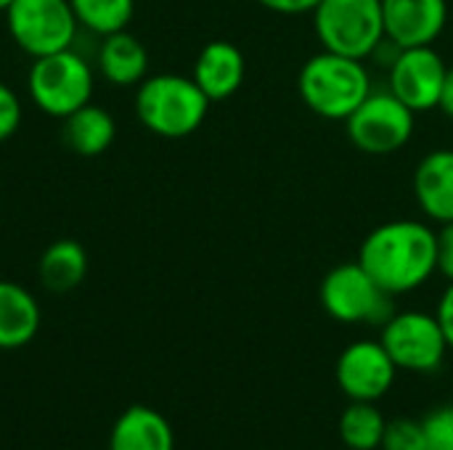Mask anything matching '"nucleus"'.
<instances>
[{
    "mask_svg": "<svg viewBox=\"0 0 453 450\" xmlns=\"http://www.w3.org/2000/svg\"><path fill=\"white\" fill-rule=\"evenodd\" d=\"M358 263L393 297L417 292L438 273L435 228L425 220H390L369 231Z\"/></svg>",
    "mask_w": 453,
    "mask_h": 450,
    "instance_id": "f257e3e1",
    "label": "nucleus"
},
{
    "mask_svg": "<svg viewBox=\"0 0 453 450\" xmlns=\"http://www.w3.org/2000/svg\"><path fill=\"white\" fill-rule=\"evenodd\" d=\"M297 90L313 114L345 122L372 93V74L361 58L321 50L303 64Z\"/></svg>",
    "mask_w": 453,
    "mask_h": 450,
    "instance_id": "f03ea898",
    "label": "nucleus"
},
{
    "mask_svg": "<svg viewBox=\"0 0 453 450\" xmlns=\"http://www.w3.org/2000/svg\"><path fill=\"white\" fill-rule=\"evenodd\" d=\"M210 98L186 74H151L135 85V117L138 122L159 138H188L196 133L207 114Z\"/></svg>",
    "mask_w": 453,
    "mask_h": 450,
    "instance_id": "7ed1b4c3",
    "label": "nucleus"
},
{
    "mask_svg": "<svg viewBox=\"0 0 453 450\" xmlns=\"http://www.w3.org/2000/svg\"><path fill=\"white\" fill-rule=\"evenodd\" d=\"M93 88L96 72L74 48L32 58V66L27 72L29 101L42 114L56 119H64L80 106L90 103Z\"/></svg>",
    "mask_w": 453,
    "mask_h": 450,
    "instance_id": "20e7f679",
    "label": "nucleus"
},
{
    "mask_svg": "<svg viewBox=\"0 0 453 450\" xmlns=\"http://www.w3.org/2000/svg\"><path fill=\"white\" fill-rule=\"evenodd\" d=\"M313 29L324 50L361 61L388 40L382 0H321L313 8Z\"/></svg>",
    "mask_w": 453,
    "mask_h": 450,
    "instance_id": "39448f33",
    "label": "nucleus"
},
{
    "mask_svg": "<svg viewBox=\"0 0 453 450\" xmlns=\"http://www.w3.org/2000/svg\"><path fill=\"white\" fill-rule=\"evenodd\" d=\"M319 297L326 316H332L340 324L382 326L395 313L393 294H388L358 260L334 265L324 276Z\"/></svg>",
    "mask_w": 453,
    "mask_h": 450,
    "instance_id": "423d86ee",
    "label": "nucleus"
},
{
    "mask_svg": "<svg viewBox=\"0 0 453 450\" xmlns=\"http://www.w3.org/2000/svg\"><path fill=\"white\" fill-rule=\"evenodd\" d=\"M5 27L19 50L32 58L72 48L80 29L69 0H13Z\"/></svg>",
    "mask_w": 453,
    "mask_h": 450,
    "instance_id": "0eeeda50",
    "label": "nucleus"
},
{
    "mask_svg": "<svg viewBox=\"0 0 453 450\" xmlns=\"http://www.w3.org/2000/svg\"><path fill=\"white\" fill-rule=\"evenodd\" d=\"M380 329H382L380 342L393 358V363L398 366V371L435 374L443 366L446 353L451 350L435 313H425V310L393 313Z\"/></svg>",
    "mask_w": 453,
    "mask_h": 450,
    "instance_id": "6e6552de",
    "label": "nucleus"
},
{
    "mask_svg": "<svg viewBox=\"0 0 453 450\" xmlns=\"http://www.w3.org/2000/svg\"><path fill=\"white\" fill-rule=\"evenodd\" d=\"M414 111L390 90H372L345 119L350 143L369 156L401 151L414 135Z\"/></svg>",
    "mask_w": 453,
    "mask_h": 450,
    "instance_id": "1a4fd4ad",
    "label": "nucleus"
},
{
    "mask_svg": "<svg viewBox=\"0 0 453 450\" xmlns=\"http://www.w3.org/2000/svg\"><path fill=\"white\" fill-rule=\"evenodd\" d=\"M449 64L433 45L398 48L388 64V90L414 114L438 109Z\"/></svg>",
    "mask_w": 453,
    "mask_h": 450,
    "instance_id": "9d476101",
    "label": "nucleus"
},
{
    "mask_svg": "<svg viewBox=\"0 0 453 450\" xmlns=\"http://www.w3.org/2000/svg\"><path fill=\"white\" fill-rule=\"evenodd\" d=\"M334 377L348 400L377 403L393 390L398 366L380 339H358L340 353Z\"/></svg>",
    "mask_w": 453,
    "mask_h": 450,
    "instance_id": "9b49d317",
    "label": "nucleus"
},
{
    "mask_svg": "<svg viewBox=\"0 0 453 450\" xmlns=\"http://www.w3.org/2000/svg\"><path fill=\"white\" fill-rule=\"evenodd\" d=\"M385 37L395 48L433 45L449 21V0H382Z\"/></svg>",
    "mask_w": 453,
    "mask_h": 450,
    "instance_id": "f8f14e48",
    "label": "nucleus"
},
{
    "mask_svg": "<svg viewBox=\"0 0 453 450\" xmlns=\"http://www.w3.org/2000/svg\"><path fill=\"white\" fill-rule=\"evenodd\" d=\"M247 74V61L239 45L228 40H212L207 42L191 69V80L202 88V93L210 101H226L231 98Z\"/></svg>",
    "mask_w": 453,
    "mask_h": 450,
    "instance_id": "ddd939ff",
    "label": "nucleus"
},
{
    "mask_svg": "<svg viewBox=\"0 0 453 450\" xmlns=\"http://www.w3.org/2000/svg\"><path fill=\"white\" fill-rule=\"evenodd\" d=\"M414 196L430 223L453 220V149L425 154L414 170Z\"/></svg>",
    "mask_w": 453,
    "mask_h": 450,
    "instance_id": "4468645a",
    "label": "nucleus"
},
{
    "mask_svg": "<svg viewBox=\"0 0 453 450\" xmlns=\"http://www.w3.org/2000/svg\"><path fill=\"white\" fill-rule=\"evenodd\" d=\"M109 450H175V432L159 411L130 406L109 432Z\"/></svg>",
    "mask_w": 453,
    "mask_h": 450,
    "instance_id": "2eb2a0df",
    "label": "nucleus"
},
{
    "mask_svg": "<svg viewBox=\"0 0 453 450\" xmlns=\"http://www.w3.org/2000/svg\"><path fill=\"white\" fill-rule=\"evenodd\" d=\"M42 310L37 297L8 278H0V350H19L40 332Z\"/></svg>",
    "mask_w": 453,
    "mask_h": 450,
    "instance_id": "dca6fc26",
    "label": "nucleus"
},
{
    "mask_svg": "<svg viewBox=\"0 0 453 450\" xmlns=\"http://www.w3.org/2000/svg\"><path fill=\"white\" fill-rule=\"evenodd\" d=\"M98 72L114 88H133L149 77V50L127 29L101 37Z\"/></svg>",
    "mask_w": 453,
    "mask_h": 450,
    "instance_id": "f3484780",
    "label": "nucleus"
},
{
    "mask_svg": "<svg viewBox=\"0 0 453 450\" xmlns=\"http://www.w3.org/2000/svg\"><path fill=\"white\" fill-rule=\"evenodd\" d=\"M114 135H117L114 117L93 101L61 119V141L77 156H98L109 151Z\"/></svg>",
    "mask_w": 453,
    "mask_h": 450,
    "instance_id": "a211bd4d",
    "label": "nucleus"
},
{
    "mask_svg": "<svg viewBox=\"0 0 453 450\" xmlns=\"http://www.w3.org/2000/svg\"><path fill=\"white\" fill-rule=\"evenodd\" d=\"M37 276H40V284L53 294H64V292L77 289L88 276L85 247L74 239L53 241L37 263Z\"/></svg>",
    "mask_w": 453,
    "mask_h": 450,
    "instance_id": "6ab92c4d",
    "label": "nucleus"
},
{
    "mask_svg": "<svg viewBox=\"0 0 453 450\" xmlns=\"http://www.w3.org/2000/svg\"><path fill=\"white\" fill-rule=\"evenodd\" d=\"M388 419L377 408V403L350 400V406L340 416V440L350 450H377L382 446Z\"/></svg>",
    "mask_w": 453,
    "mask_h": 450,
    "instance_id": "aec40b11",
    "label": "nucleus"
},
{
    "mask_svg": "<svg viewBox=\"0 0 453 450\" xmlns=\"http://www.w3.org/2000/svg\"><path fill=\"white\" fill-rule=\"evenodd\" d=\"M69 3L77 16V24L98 37L127 29L135 13V0H69Z\"/></svg>",
    "mask_w": 453,
    "mask_h": 450,
    "instance_id": "412c9836",
    "label": "nucleus"
},
{
    "mask_svg": "<svg viewBox=\"0 0 453 450\" xmlns=\"http://www.w3.org/2000/svg\"><path fill=\"white\" fill-rule=\"evenodd\" d=\"M382 450H427L425 443V430L422 422L414 419H393L385 427V438H382Z\"/></svg>",
    "mask_w": 453,
    "mask_h": 450,
    "instance_id": "4be33fe9",
    "label": "nucleus"
},
{
    "mask_svg": "<svg viewBox=\"0 0 453 450\" xmlns=\"http://www.w3.org/2000/svg\"><path fill=\"white\" fill-rule=\"evenodd\" d=\"M427 450H453V406H441L422 419Z\"/></svg>",
    "mask_w": 453,
    "mask_h": 450,
    "instance_id": "5701e85b",
    "label": "nucleus"
},
{
    "mask_svg": "<svg viewBox=\"0 0 453 450\" xmlns=\"http://www.w3.org/2000/svg\"><path fill=\"white\" fill-rule=\"evenodd\" d=\"M21 101H19V93L0 80V143L8 141L11 135H16L19 125H21Z\"/></svg>",
    "mask_w": 453,
    "mask_h": 450,
    "instance_id": "b1692460",
    "label": "nucleus"
},
{
    "mask_svg": "<svg viewBox=\"0 0 453 450\" xmlns=\"http://www.w3.org/2000/svg\"><path fill=\"white\" fill-rule=\"evenodd\" d=\"M435 244H438V273L453 281V220L443 223L435 231Z\"/></svg>",
    "mask_w": 453,
    "mask_h": 450,
    "instance_id": "393cba45",
    "label": "nucleus"
},
{
    "mask_svg": "<svg viewBox=\"0 0 453 450\" xmlns=\"http://www.w3.org/2000/svg\"><path fill=\"white\" fill-rule=\"evenodd\" d=\"M263 8L273 11V13H284V16H300V13H313V8L321 0H257Z\"/></svg>",
    "mask_w": 453,
    "mask_h": 450,
    "instance_id": "a878e982",
    "label": "nucleus"
},
{
    "mask_svg": "<svg viewBox=\"0 0 453 450\" xmlns=\"http://www.w3.org/2000/svg\"><path fill=\"white\" fill-rule=\"evenodd\" d=\"M435 316H438V321H441V329H443V334H446L449 347L453 350V281H449L446 292L441 294Z\"/></svg>",
    "mask_w": 453,
    "mask_h": 450,
    "instance_id": "bb28decb",
    "label": "nucleus"
},
{
    "mask_svg": "<svg viewBox=\"0 0 453 450\" xmlns=\"http://www.w3.org/2000/svg\"><path fill=\"white\" fill-rule=\"evenodd\" d=\"M438 109L453 119V66H449L446 72V80H443V90H441V98H438Z\"/></svg>",
    "mask_w": 453,
    "mask_h": 450,
    "instance_id": "cd10ccee",
    "label": "nucleus"
},
{
    "mask_svg": "<svg viewBox=\"0 0 453 450\" xmlns=\"http://www.w3.org/2000/svg\"><path fill=\"white\" fill-rule=\"evenodd\" d=\"M13 0H0V13H5L8 11V5H11Z\"/></svg>",
    "mask_w": 453,
    "mask_h": 450,
    "instance_id": "c85d7f7f",
    "label": "nucleus"
}]
</instances>
